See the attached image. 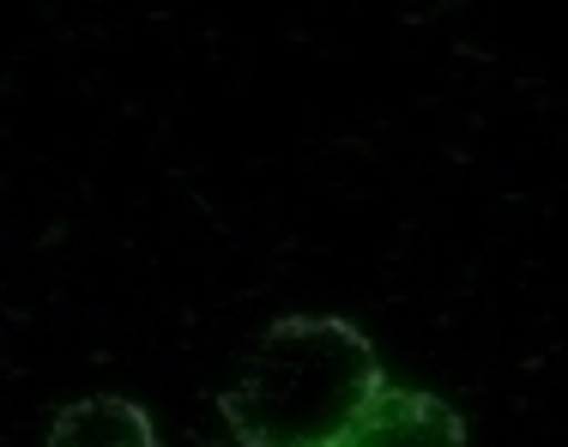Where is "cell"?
Instances as JSON below:
<instances>
[{
  "mask_svg": "<svg viewBox=\"0 0 568 447\" xmlns=\"http://www.w3.org/2000/svg\"><path fill=\"white\" fill-rule=\"evenodd\" d=\"M375 393L382 363L351 321L284 315L254 338L219 405L242 447H339Z\"/></svg>",
  "mask_w": 568,
  "mask_h": 447,
  "instance_id": "obj_1",
  "label": "cell"
},
{
  "mask_svg": "<svg viewBox=\"0 0 568 447\" xmlns=\"http://www.w3.org/2000/svg\"><path fill=\"white\" fill-rule=\"evenodd\" d=\"M339 447H466V424L448 399L417 387H382Z\"/></svg>",
  "mask_w": 568,
  "mask_h": 447,
  "instance_id": "obj_2",
  "label": "cell"
},
{
  "mask_svg": "<svg viewBox=\"0 0 568 447\" xmlns=\"http://www.w3.org/2000/svg\"><path fill=\"white\" fill-rule=\"evenodd\" d=\"M43 447H158V429L145 405L121 399V393H98V399L61 405Z\"/></svg>",
  "mask_w": 568,
  "mask_h": 447,
  "instance_id": "obj_3",
  "label": "cell"
}]
</instances>
